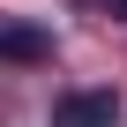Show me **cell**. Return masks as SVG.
<instances>
[{
  "label": "cell",
  "instance_id": "1",
  "mask_svg": "<svg viewBox=\"0 0 127 127\" xmlns=\"http://www.w3.org/2000/svg\"><path fill=\"white\" fill-rule=\"evenodd\" d=\"M52 127H120V97L112 90H67L52 105Z\"/></svg>",
  "mask_w": 127,
  "mask_h": 127
},
{
  "label": "cell",
  "instance_id": "2",
  "mask_svg": "<svg viewBox=\"0 0 127 127\" xmlns=\"http://www.w3.org/2000/svg\"><path fill=\"white\" fill-rule=\"evenodd\" d=\"M52 52V37L37 30V23H15V15H0V60H23V67H30V60H45Z\"/></svg>",
  "mask_w": 127,
  "mask_h": 127
},
{
  "label": "cell",
  "instance_id": "3",
  "mask_svg": "<svg viewBox=\"0 0 127 127\" xmlns=\"http://www.w3.org/2000/svg\"><path fill=\"white\" fill-rule=\"evenodd\" d=\"M105 8H112V15H120V23H127V0H105Z\"/></svg>",
  "mask_w": 127,
  "mask_h": 127
}]
</instances>
